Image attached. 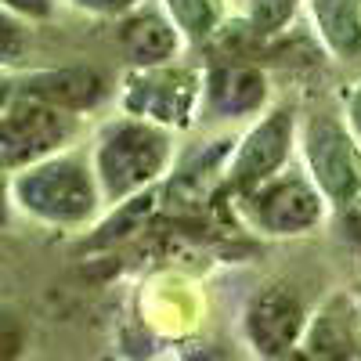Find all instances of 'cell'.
<instances>
[{"mask_svg":"<svg viewBox=\"0 0 361 361\" xmlns=\"http://www.w3.org/2000/svg\"><path fill=\"white\" fill-rule=\"evenodd\" d=\"M279 361H314V357H311L304 347H296V350H289V354H286V357H279Z\"/></svg>","mask_w":361,"mask_h":361,"instance_id":"cb8c5ba5","label":"cell"},{"mask_svg":"<svg viewBox=\"0 0 361 361\" xmlns=\"http://www.w3.org/2000/svg\"><path fill=\"white\" fill-rule=\"evenodd\" d=\"M166 134L148 123L116 127L98 148V177L112 199H123L152 180L166 163Z\"/></svg>","mask_w":361,"mask_h":361,"instance_id":"7a4b0ae2","label":"cell"},{"mask_svg":"<svg viewBox=\"0 0 361 361\" xmlns=\"http://www.w3.org/2000/svg\"><path fill=\"white\" fill-rule=\"evenodd\" d=\"M11 98H15V87H11V83H4V80H0V112H4V109L11 105Z\"/></svg>","mask_w":361,"mask_h":361,"instance_id":"603a6c76","label":"cell"},{"mask_svg":"<svg viewBox=\"0 0 361 361\" xmlns=\"http://www.w3.org/2000/svg\"><path fill=\"white\" fill-rule=\"evenodd\" d=\"M253 214L257 224L271 235H296L318 224L322 217V202L314 188L300 177H282L271 180L253 195Z\"/></svg>","mask_w":361,"mask_h":361,"instance_id":"8992f818","label":"cell"},{"mask_svg":"<svg viewBox=\"0 0 361 361\" xmlns=\"http://www.w3.org/2000/svg\"><path fill=\"white\" fill-rule=\"evenodd\" d=\"M69 112L33 98H18L0 112V170L33 166L69 137Z\"/></svg>","mask_w":361,"mask_h":361,"instance_id":"3957f363","label":"cell"},{"mask_svg":"<svg viewBox=\"0 0 361 361\" xmlns=\"http://www.w3.org/2000/svg\"><path fill=\"white\" fill-rule=\"evenodd\" d=\"M15 199L25 214L51 224H80L94 214V180L80 159H47L25 166L15 180Z\"/></svg>","mask_w":361,"mask_h":361,"instance_id":"6da1fadb","label":"cell"},{"mask_svg":"<svg viewBox=\"0 0 361 361\" xmlns=\"http://www.w3.org/2000/svg\"><path fill=\"white\" fill-rule=\"evenodd\" d=\"M343 228H347V238L361 246V195L354 202H347V214H343Z\"/></svg>","mask_w":361,"mask_h":361,"instance_id":"d6986e66","label":"cell"},{"mask_svg":"<svg viewBox=\"0 0 361 361\" xmlns=\"http://www.w3.org/2000/svg\"><path fill=\"white\" fill-rule=\"evenodd\" d=\"M180 361H235V354L221 343H192V347H185Z\"/></svg>","mask_w":361,"mask_h":361,"instance_id":"e0dca14e","label":"cell"},{"mask_svg":"<svg viewBox=\"0 0 361 361\" xmlns=\"http://www.w3.org/2000/svg\"><path fill=\"white\" fill-rule=\"evenodd\" d=\"M264 102V76L253 66L231 62L209 73V105L221 116H246Z\"/></svg>","mask_w":361,"mask_h":361,"instance_id":"30bf717a","label":"cell"},{"mask_svg":"<svg viewBox=\"0 0 361 361\" xmlns=\"http://www.w3.org/2000/svg\"><path fill=\"white\" fill-rule=\"evenodd\" d=\"M102 94H105L102 73L83 69V66L37 73V76H29V80L18 87V98H33V102H44V105H51V109H62V112L90 109Z\"/></svg>","mask_w":361,"mask_h":361,"instance_id":"ba28073f","label":"cell"},{"mask_svg":"<svg viewBox=\"0 0 361 361\" xmlns=\"http://www.w3.org/2000/svg\"><path fill=\"white\" fill-rule=\"evenodd\" d=\"M314 18L336 54H361V0H314Z\"/></svg>","mask_w":361,"mask_h":361,"instance_id":"7c38bea8","label":"cell"},{"mask_svg":"<svg viewBox=\"0 0 361 361\" xmlns=\"http://www.w3.org/2000/svg\"><path fill=\"white\" fill-rule=\"evenodd\" d=\"M307 163L314 170L318 188L347 206L361 195V152L350 141V134L336 123L333 116H314L307 123Z\"/></svg>","mask_w":361,"mask_h":361,"instance_id":"5b68a950","label":"cell"},{"mask_svg":"<svg viewBox=\"0 0 361 361\" xmlns=\"http://www.w3.org/2000/svg\"><path fill=\"white\" fill-rule=\"evenodd\" d=\"M296 15V0H253L250 22L257 33H279V29Z\"/></svg>","mask_w":361,"mask_h":361,"instance_id":"5bb4252c","label":"cell"},{"mask_svg":"<svg viewBox=\"0 0 361 361\" xmlns=\"http://www.w3.org/2000/svg\"><path fill=\"white\" fill-rule=\"evenodd\" d=\"M119 40H123L127 54L134 58L137 66H163L166 58L177 51V33L159 15H134L123 25Z\"/></svg>","mask_w":361,"mask_h":361,"instance_id":"8fae6325","label":"cell"},{"mask_svg":"<svg viewBox=\"0 0 361 361\" xmlns=\"http://www.w3.org/2000/svg\"><path fill=\"white\" fill-rule=\"evenodd\" d=\"M173 22L185 29V37L206 40L221 22V0H166Z\"/></svg>","mask_w":361,"mask_h":361,"instance_id":"4fadbf2b","label":"cell"},{"mask_svg":"<svg viewBox=\"0 0 361 361\" xmlns=\"http://www.w3.org/2000/svg\"><path fill=\"white\" fill-rule=\"evenodd\" d=\"M350 123H354V130L361 134V87L354 90V98H350Z\"/></svg>","mask_w":361,"mask_h":361,"instance_id":"44dd1931","label":"cell"},{"mask_svg":"<svg viewBox=\"0 0 361 361\" xmlns=\"http://www.w3.org/2000/svg\"><path fill=\"white\" fill-rule=\"evenodd\" d=\"M73 4H80V8H87V11H98V15H116V11L130 8L134 0H73Z\"/></svg>","mask_w":361,"mask_h":361,"instance_id":"ffe728a7","label":"cell"},{"mask_svg":"<svg viewBox=\"0 0 361 361\" xmlns=\"http://www.w3.org/2000/svg\"><path fill=\"white\" fill-rule=\"evenodd\" d=\"M22 25L8 15V11H0V62H11V58L22 54Z\"/></svg>","mask_w":361,"mask_h":361,"instance_id":"2e32d148","label":"cell"},{"mask_svg":"<svg viewBox=\"0 0 361 361\" xmlns=\"http://www.w3.org/2000/svg\"><path fill=\"white\" fill-rule=\"evenodd\" d=\"M195 102V83L188 73H148L134 80L127 105L137 116L166 119V123H188V112Z\"/></svg>","mask_w":361,"mask_h":361,"instance_id":"9c48e42d","label":"cell"},{"mask_svg":"<svg viewBox=\"0 0 361 361\" xmlns=\"http://www.w3.org/2000/svg\"><path fill=\"white\" fill-rule=\"evenodd\" d=\"M304 329V300L289 286H264L246 304V340L260 361H279L289 350H296Z\"/></svg>","mask_w":361,"mask_h":361,"instance_id":"277c9868","label":"cell"},{"mask_svg":"<svg viewBox=\"0 0 361 361\" xmlns=\"http://www.w3.org/2000/svg\"><path fill=\"white\" fill-rule=\"evenodd\" d=\"M0 8L29 15V18H44V15H51V0H0Z\"/></svg>","mask_w":361,"mask_h":361,"instance_id":"ac0fdd59","label":"cell"},{"mask_svg":"<svg viewBox=\"0 0 361 361\" xmlns=\"http://www.w3.org/2000/svg\"><path fill=\"white\" fill-rule=\"evenodd\" d=\"M25 354V325L18 314L0 311V361H22Z\"/></svg>","mask_w":361,"mask_h":361,"instance_id":"9a60e30c","label":"cell"},{"mask_svg":"<svg viewBox=\"0 0 361 361\" xmlns=\"http://www.w3.org/2000/svg\"><path fill=\"white\" fill-rule=\"evenodd\" d=\"M289 141H293V116L289 112H275L264 123H257V130L246 137V145L235 156V166H231L235 185L253 188L260 180H267L282 166V159L289 152Z\"/></svg>","mask_w":361,"mask_h":361,"instance_id":"52a82bcc","label":"cell"},{"mask_svg":"<svg viewBox=\"0 0 361 361\" xmlns=\"http://www.w3.org/2000/svg\"><path fill=\"white\" fill-rule=\"evenodd\" d=\"M8 224V185H4V177H0V228Z\"/></svg>","mask_w":361,"mask_h":361,"instance_id":"7402d4cb","label":"cell"}]
</instances>
